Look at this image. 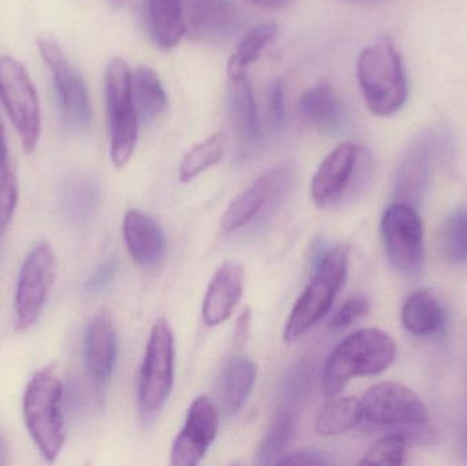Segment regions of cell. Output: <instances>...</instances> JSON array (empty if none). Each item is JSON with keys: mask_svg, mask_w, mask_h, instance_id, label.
<instances>
[{"mask_svg": "<svg viewBox=\"0 0 467 466\" xmlns=\"http://www.w3.org/2000/svg\"><path fill=\"white\" fill-rule=\"evenodd\" d=\"M249 2L254 3L255 5H260V7L266 8V10H283V8L293 5L296 0H249Z\"/></svg>", "mask_w": 467, "mask_h": 466, "instance_id": "obj_38", "label": "cell"}, {"mask_svg": "<svg viewBox=\"0 0 467 466\" xmlns=\"http://www.w3.org/2000/svg\"><path fill=\"white\" fill-rule=\"evenodd\" d=\"M63 385L52 368L33 375L24 393V420L30 437L48 462H54L65 445L62 413Z\"/></svg>", "mask_w": 467, "mask_h": 466, "instance_id": "obj_4", "label": "cell"}, {"mask_svg": "<svg viewBox=\"0 0 467 466\" xmlns=\"http://www.w3.org/2000/svg\"><path fill=\"white\" fill-rule=\"evenodd\" d=\"M368 312H369V303H368L367 298L362 297V295H357V297L346 301V303L337 309V314L329 320V326H331L332 328L348 327V326L353 325L357 320L365 316Z\"/></svg>", "mask_w": 467, "mask_h": 466, "instance_id": "obj_33", "label": "cell"}, {"mask_svg": "<svg viewBox=\"0 0 467 466\" xmlns=\"http://www.w3.org/2000/svg\"><path fill=\"white\" fill-rule=\"evenodd\" d=\"M57 259L51 245L38 243L25 257L14 300V326L25 331L40 319L44 304L54 285Z\"/></svg>", "mask_w": 467, "mask_h": 466, "instance_id": "obj_11", "label": "cell"}, {"mask_svg": "<svg viewBox=\"0 0 467 466\" xmlns=\"http://www.w3.org/2000/svg\"><path fill=\"white\" fill-rule=\"evenodd\" d=\"M100 197L98 181L84 172H73L63 180L59 191L60 207L68 221L84 223L95 212Z\"/></svg>", "mask_w": 467, "mask_h": 466, "instance_id": "obj_23", "label": "cell"}, {"mask_svg": "<svg viewBox=\"0 0 467 466\" xmlns=\"http://www.w3.org/2000/svg\"><path fill=\"white\" fill-rule=\"evenodd\" d=\"M381 237L392 267L406 276L421 273L425 260L424 226L411 205H389L381 219Z\"/></svg>", "mask_w": 467, "mask_h": 466, "instance_id": "obj_10", "label": "cell"}, {"mask_svg": "<svg viewBox=\"0 0 467 466\" xmlns=\"http://www.w3.org/2000/svg\"><path fill=\"white\" fill-rule=\"evenodd\" d=\"M7 443L0 437V466L7 464Z\"/></svg>", "mask_w": 467, "mask_h": 466, "instance_id": "obj_40", "label": "cell"}, {"mask_svg": "<svg viewBox=\"0 0 467 466\" xmlns=\"http://www.w3.org/2000/svg\"><path fill=\"white\" fill-rule=\"evenodd\" d=\"M109 153L117 169L130 161L139 141L140 119L131 93V70L122 57H114L106 70Z\"/></svg>", "mask_w": 467, "mask_h": 466, "instance_id": "obj_6", "label": "cell"}, {"mask_svg": "<svg viewBox=\"0 0 467 466\" xmlns=\"http://www.w3.org/2000/svg\"><path fill=\"white\" fill-rule=\"evenodd\" d=\"M361 401L362 420L402 435L409 445H432L436 431L422 399L406 386L381 382L368 388Z\"/></svg>", "mask_w": 467, "mask_h": 466, "instance_id": "obj_1", "label": "cell"}, {"mask_svg": "<svg viewBox=\"0 0 467 466\" xmlns=\"http://www.w3.org/2000/svg\"><path fill=\"white\" fill-rule=\"evenodd\" d=\"M18 181L8 159L5 128L0 120V235L5 232L18 204Z\"/></svg>", "mask_w": 467, "mask_h": 466, "instance_id": "obj_29", "label": "cell"}, {"mask_svg": "<svg viewBox=\"0 0 467 466\" xmlns=\"http://www.w3.org/2000/svg\"><path fill=\"white\" fill-rule=\"evenodd\" d=\"M131 93L140 123L152 122L166 109V89L152 67L140 66L131 71Z\"/></svg>", "mask_w": 467, "mask_h": 466, "instance_id": "obj_25", "label": "cell"}, {"mask_svg": "<svg viewBox=\"0 0 467 466\" xmlns=\"http://www.w3.org/2000/svg\"><path fill=\"white\" fill-rule=\"evenodd\" d=\"M331 461L327 456L316 451H301V453L285 456L276 465H329Z\"/></svg>", "mask_w": 467, "mask_h": 466, "instance_id": "obj_36", "label": "cell"}, {"mask_svg": "<svg viewBox=\"0 0 467 466\" xmlns=\"http://www.w3.org/2000/svg\"><path fill=\"white\" fill-rule=\"evenodd\" d=\"M397 356L394 339L379 328H361L332 350L323 371V391L337 397L351 379L386 371Z\"/></svg>", "mask_w": 467, "mask_h": 466, "instance_id": "obj_2", "label": "cell"}, {"mask_svg": "<svg viewBox=\"0 0 467 466\" xmlns=\"http://www.w3.org/2000/svg\"><path fill=\"white\" fill-rule=\"evenodd\" d=\"M227 106L233 129L241 144L249 148L260 144L263 140V128L252 81L247 74L230 79Z\"/></svg>", "mask_w": 467, "mask_h": 466, "instance_id": "obj_20", "label": "cell"}, {"mask_svg": "<svg viewBox=\"0 0 467 466\" xmlns=\"http://www.w3.org/2000/svg\"><path fill=\"white\" fill-rule=\"evenodd\" d=\"M115 273H117V263H115V260H106V262L99 265L95 274L88 279L87 284H85V290L88 293L101 292V290L106 289L111 284Z\"/></svg>", "mask_w": 467, "mask_h": 466, "instance_id": "obj_34", "label": "cell"}, {"mask_svg": "<svg viewBox=\"0 0 467 466\" xmlns=\"http://www.w3.org/2000/svg\"><path fill=\"white\" fill-rule=\"evenodd\" d=\"M402 323L417 337L441 334L446 326V312L431 292H417L403 304Z\"/></svg>", "mask_w": 467, "mask_h": 466, "instance_id": "obj_24", "label": "cell"}, {"mask_svg": "<svg viewBox=\"0 0 467 466\" xmlns=\"http://www.w3.org/2000/svg\"><path fill=\"white\" fill-rule=\"evenodd\" d=\"M0 101L25 152L32 153L40 140V101L26 68L13 57H0Z\"/></svg>", "mask_w": 467, "mask_h": 466, "instance_id": "obj_9", "label": "cell"}, {"mask_svg": "<svg viewBox=\"0 0 467 466\" xmlns=\"http://www.w3.org/2000/svg\"><path fill=\"white\" fill-rule=\"evenodd\" d=\"M148 32L158 48L170 51L188 35L182 0H145Z\"/></svg>", "mask_w": 467, "mask_h": 466, "instance_id": "obj_22", "label": "cell"}, {"mask_svg": "<svg viewBox=\"0 0 467 466\" xmlns=\"http://www.w3.org/2000/svg\"><path fill=\"white\" fill-rule=\"evenodd\" d=\"M294 435V424L288 416H280L266 432L258 449L260 464H277L287 450Z\"/></svg>", "mask_w": 467, "mask_h": 466, "instance_id": "obj_31", "label": "cell"}, {"mask_svg": "<svg viewBox=\"0 0 467 466\" xmlns=\"http://www.w3.org/2000/svg\"><path fill=\"white\" fill-rule=\"evenodd\" d=\"M122 233L134 263L141 267H153L163 260L167 249L166 235L155 219L142 211H128L123 219Z\"/></svg>", "mask_w": 467, "mask_h": 466, "instance_id": "obj_17", "label": "cell"}, {"mask_svg": "<svg viewBox=\"0 0 467 466\" xmlns=\"http://www.w3.org/2000/svg\"><path fill=\"white\" fill-rule=\"evenodd\" d=\"M441 254L447 262L460 264L467 260V211L450 216L441 232Z\"/></svg>", "mask_w": 467, "mask_h": 466, "instance_id": "obj_30", "label": "cell"}, {"mask_svg": "<svg viewBox=\"0 0 467 466\" xmlns=\"http://www.w3.org/2000/svg\"><path fill=\"white\" fill-rule=\"evenodd\" d=\"M280 29L276 24H258L250 27L236 44L229 63H227V76L229 79L244 76L247 68L260 59L263 52L276 41Z\"/></svg>", "mask_w": 467, "mask_h": 466, "instance_id": "obj_26", "label": "cell"}, {"mask_svg": "<svg viewBox=\"0 0 467 466\" xmlns=\"http://www.w3.org/2000/svg\"><path fill=\"white\" fill-rule=\"evenodd\" d=\"M244 267L238 262L229 260L216 270L202 303V319L208 327L222 325L232 316L244 295Z\"/></svg>", "mask_w": 467, "mask_h": 466, "instance_id": "obj_16", "label": "cell"}, {"mask_svg": "<svg viewBox=\"0 0 467 466\" xmlns=\"http://www.w3.org/2000/svg\"><path fill=\"white\" fill-rule=\"evenodd\" d=\"M175 344L170 323L159 319L150 330L139 382V408L153 420L169 401L174 386Z\"/></svg>", "mask_w": 467, "mask_h": 466, "instance_id": "obj_8", "label": "cell"}, {"mask_svg": "<svg viewBox=\"0 0 467 466\" xmlns=\"http://www.w3.org/2000/svg\"><path fill=\"white\" fill-rule=\"evenodd\" d=\"M348 254L350 249L348 245H337L321 257L312 281L285 322V341L293 342L301 338L328 314L335 297L345 284Z\"/></svg>", "mask_w": 467, "mask_h": 466, "instance_id": "obj_5", "label": "cell"}, {"mask_svg": "<svg viewBox=\"0 0 467 466\" xmlns=\"http://www.w3.org/2000/svg\"><path fill=\"white\" fill-rule=\"evenodd\" d=\"M269 111L277 125L285 120V85L282 79H275L272 82L269 90Z\"/></svg>", "mask_w": 467, "mask_h": 466, "instance_id": "obj_35", "label": "cell"}, {"mask_svg": "<svg viewBox=\"0 0 467 466\" xmlns=\"http://www.w3.org/2000/svg\"><path fill=\"white\" fill-rule=\"evenodd\" d=\"M227 137L223 133H215L194 145L180 166V180L183 183L192 182L194 178L216 166L226 152Z\"/></svg>", "mask_w": 467, "mask_h": 466, "instance_id": "obj_28", "label": "cell"}, {"mask_svg": "<svg viewBox=\"0 0 467 466\" xmlns=\"http://www.w3.org/2000/svg\"><path fill=\"white\" fill-rule=\"evenodd\" d=\"M298 115L309 128L320 133L332 134L342 128L345 109L331 85L320 82L302 93Z\"/></svg>", "mask_w": 467, "mask_h": 466, "instance_id": "obj_21", "label": "cell"}, {"mask_svg": "<svg viewBox=\"0 0 467 466\" xmlns=\"http://www.w3.org/2000/svg\"><path fill=\"white\" fill-rule=\"evenodd\" d=\"M221 412L215 402L200 396L186 413L185 426L175 438L171 449V465L196 466L202 461L218 435Z\"/></svg>", "mask_w": 467, "mask_h": 466, "instance_id": "obj_14", "label": "cell"}, {"mask_svg": "<svg viewBox=\"0 0 467 466\" xmlns=\"http://www.w3.org/2000/svg\"><path fill=\"white\" fill-rule=\"evenodd\" d=\"M362 421L361 401L354 397H331L316 418V431L321 437H337Z\"/></svg>", "mask_w": 467, "mask_h": 466, "instance_id": "obj_27", "label": "cell"}, {"mask_svg": "<svg viewBox=\"0 0 467 466\" xmlns=\"http://www.w3.org/2000/svg\"><path fill=\"white\" fill-rule=\"evenodd\" d=\"M37 47L51 71L66 126L73 130H84L92 119V106L84 78L70 65L54 38L40 37Z\"/></svg>", "mask_w": 467, "mask_h": 466, "instance_id": "obj_12", "label": "cell"}, {"mask_svg": "<svg viewBox=\"0 0 467 466\" xmlns=\"http://www.w3.org/2000/svg\"><path fill=\"white\" fill-rule=\"evenodd\" d=\"M357 78L368 109L378 117L397 114L408 100L402 57L389 37L379 38L362 49L357 62Z\"/></svg>", "mask_w": 467, "mask_h": 466, "instance_id": "obj_3", "label": "cell"}, {"mask_svg": "<svg viewBox=\"0 0 467 466\" xmlns=\"http://www.w3.org/2000/svg\"><path fill=\"white\" fill-rule=\"evenodd\" d=\"M408 440L397 432H389L365 451L359 464L400 466L405 462Z\"/></svg>", "mask_w": 467, "mask_h": 466, "instance_id": "obj_32", "label": "cell"}, {"mask_svg": "<svg viewBox=\"0 0 467 466\" xmlns=\"http://www.w3.org/2000/svg\"><path fill=\"white\" fill-rule=\"evenodd\" d=\"M117 333L109 312L101 311L90 320L85 336V366L95 382H109L117 361Z\"/></svg>", "mask_w": 467, "mask_h": 466, "instance_id": "obj_18", "label": "cell"}, {"mask_svg": "<svg viewBox=\"0 0 467 466\" xmlns=\"http://www.w3.org/2000/svg\"><path fill=\"white\" fill-rule=\"evenodd\" d=\"M188 36L204 44L233 40L244 25V16L233 0H182Z\"/></svg>", "mask_w": 467, "mask_h": 466, "instance_id": "obj_15", "label": "cell"}, {"mask_svg": "<svg viewBox=\"0 0 467 466\" xmlns=\"http://www.w3.org/2000/svg\"><path fill=\"white\" fill-rule=\"evenodd\" d=\"M250 330H252V311L249 306L244 309L236 319L235 334H234V342L236 347H244L250 337Z\"/></svg>", "mask_w": 467, "mask_h": 466, "instance_id": "obj_37", "label": "cell"}, {"mask_svg": "<svg viewBox=\"0 0 467 466\" xmlns=\"http://www.w3.org/2000/svg\"><path fill=\"white\" fill-rule=\"evenodd\" d=\"M257 377V367L244 356H236L222 368L216 383V407L226 418L235 416L246 404Z\"/></svg>", "mask_w": 467, "mask_h": 466, "instance_id": "obj_19", "label": "cell"}, {"mask_svg": "<svg viewBox=\"0 0 467 466\" xmlns=\"http://www.w3.org/2000/svg\"><path fill=\"white\" fill-rule=\"evenodd\" d=\"M106 2L114 10H122V8L129 7L134 0H106Z\"/></svg>", "mask_w": 467, "mask_h": 466, "instance_id": "obj_39", "label": "cell"}, {"mask_svg": "<svg viewBox=\"0 0 467 466\" xmlns=\"http://www.w3.org/2000/svg\"><path fill=\"white\" fill-rule=\"evenodd\" d=\"M296 166L293 161H280L257 178L246 191L234 199L222 219L224 232L233 233L246 226L266 205L275 204L287 194L294 182Z\"/></svg>", "mask_w": 467, "mask_h": 466, "instance_id": "obj_13", "label": "cell"}, {"mask_svg": "<svg viewBox=\"0 0 467 466\" xmlns=\"http://www.w3.org/2000/svg\"><path fill=\"white\" fill-rule=\"evenodd\" d=\"M372 171L367 148L343 142L324 158L310 182V196L317 207L337 204L365 185Z\"/></svg>", "mask_w": 467, "mask_h": 466, "instance_id": "obj_7", "label": "cell"}]
</instances>
